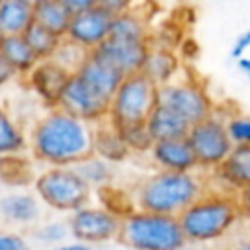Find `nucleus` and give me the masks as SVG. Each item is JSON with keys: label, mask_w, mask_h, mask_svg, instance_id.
<instances>
[{"label": "nucleus", "mask_w": 250, "mask_h": 250, "mask_svg": "<svg viewBox=\"0 0 250 250\" xmlns=\"http://www.w3.org/2000/svg\"><path fill=\"white\" fill-rule=\"evenodd\" d=\"M94 125L55 107L35 119L27 131L29 156L47 166H76L92 154Z\"/></svg>", "instance_id": "f257e3e1"}, {"label": "nucleus", "mask_w": 250, "mask_h": 250, "mask_svg": "<svg viewBox=\"0 0 250 250\" xmlns=\"http://www.w3.org/2000/svg\"><path fill=\"white\" fill-rule=\"evenodd\" d=\"M188 244L209 246L229 238L244 223L236 197L207 188L188 209L178 215Z\"/></svg>", "instance_id": "f03ea898"}, {"label": "nucleus", "mask_w": 250, "mask_h": 250, "mask_svg": "<svg viewBox=\"0 0 250 250\" xmlns=\"http://www.w3.org/2000/svg\"><path fill=\"white\" fill-rule=\"evenodd\" d=\"M207 189L201 172H164L154 170L141 178L131 193L135 207L148 213L178 217Z\"/></svg>", "instance_id": "7ed1b4c3"}, {"label": "nucleus", "mask_w": 250, "mask_h": 250, "mask_svg": "<svg viewBox=\"0 0 250 250\" xmlns=\"http://www.w3.org/2000/svg\"><path fill=\"white\" fill-rule=\"evenodd\" d=\"M117 242L131 250H180L188 244L178 217L141 209L121 219Z\"/></svg>", "instance_id": "20e7f679"}, {"label": "nucleus", "mask_w": 250, "mask_h": 250, "mask_svg": "<svg viewBox=\"0 0 250 250\" xmlns=\"http://www.w3.org/2000/svg\"><path fill=\"white\" fill-rule=\"evenodd\" d=\"M33 193L43 207L70 215L92 201L94 189L82 180L74 166H47L41 168L33 180Z\"/></svg>", "instance_id": "39448f33"}, {"label": "nucleus", "mask_w": 250, "mask_h": 250, "mask_svg": "<svg viewBox=\"0 0 250 250\" xmlns=\"http://www.w3.org/2000/svg\"><path fill=\"white\" fill-rule=\"evenodd\" d=\"M158 104V86H154L141 72L129 74L117 86L109 100L107 121L113 127L145 123Z\"/></svg>", "instance_id": "423d86ee"}, {"label": "nucleus", "mask_w": 250, "mask_h": 250, "mask_svg": "<svg viewBox=\"0 0 250 250\" xmlns=\"http://www.w3.org/2000/svg\"><path fill=\"white\" fill-rule=\"evenodd\" d=\"M186 141L189 143V148L197 162V170L203 176L217 170L232 150V143L229 139L225 119L217 111L189 125Z\"/></svg>", "instance_id": "0eeeda50"}, {"label": "nucleus", "mask_w": 250, "mask_h": 250, "mask_svg": "<svg viewBox=\"0 0 250 250\" xmlns=\"http://www.w3.org/2000/svg\"><path fill=\"white\" fill-rule=\"evenodd\" d=\"M158 104L174 109L189 125L209 117L217 105L207 86L191 76H178L176 80L158 86Z\"/></svg>", "instance_id": "6e6552de"}, {"label": "nucleus", "mask_w": 250, "mask_h": 250, "mask_svg": "<svg viewBox=\"0 0 250 250\" xmlns=\"http://www.w3.org/2000/svg\"><path fill=\"white\" fill-rule=\"evenodd\" d=\"M66 223H68L70 238L90 246L117 240L119 229H121V219L117 215H113L105 207L92 201L72 211Z\"/></svg>", "instance_id": "1a4fd4ad"}, {"label": "nucleus", "mask_w": 250, "mask_h": 250, "mask_svg": "<svg viewBox=\"0 0 250 250\" xmlns=\"http://www.w3.org/2000/svg\"><path fill=\"white\" fill-rule=\"evenodd\" d=\"M59 109L66 111L72 117H78L90 125H98L107 119L109 100L98 94L92 86H88L78 74H70L61 100Z\"/></svg>", "instance_id": "9d476101"}, {"label": "nucleus", "mask_w": 250, "mask_h": 250, "mask_svg": "<svg viewBox=\"0 0 250 250\" xmlns=\"http://www.w3.org/2000/svg\"><path fill=\"white\" fill-rule=\"evenodd\" d=\"M68 78L70 72L51 59V61H39L23 80L27 88L35 94V98L45 105V109H55L59 107L61 94Z\"/></svg>", "instance_id": "9b49d317"}, {"label": "nucleus", "mask_w": 250, "mask_h": 250, "mask_svg": "<svg viewBox=\"0 0 250 250\" xmlns=\"http://www.w3.org/2000/svg\"><path fill=\"white\" fill-rule=\"evenodd\" d=\"M207 178V188L236 195L250 186V146H232L225 162Z\"/></svg>", "instance_id": "f8f14e48"}, {"label": "nucleus", "mask_w": 250, "mask_h": 250, "mask_svg": "<svg viewBox=\"0 0 250 250\" xmlns=\"http://www.w3.org/2000/svg\"><path fill=\"white\" fill-rule=\"evenodd\" d=\"M111 21H113V18L96 6L88 12L72 16L64 39L76 43L78 47H82L88 53L96 51L109 37Z\"/></svg>", "instance_id": "ddd939ff"}, {"label": "nucleus", "mask_w": 250, "mask_h": 250, "mask_svg": "<svg viewBox=\"0 0 250 250\" xmlns=\"http://www.w3.org/2000/svg\"><path fill=\"white\" fill-rule=\"evenodd\" d=\"M148 47H150V41H125V39L107 37L96 49V53L104 61H107L111 66H115L123 76H129V74L141 72Z\"/></svg>", "instance_id": "4468645a"}, {"label": "nucleus", "mask_w": 250, "mask_h": 250, "mask_svg": "<svg viewBox=\"0 0 250 250\" xmlns=\"http://www.w3.org/2000/svg\"><path fill=\"white\" fill-rule=\"evenodd\" d=\"M43 217V203L33 189H10L0 195V219L14 227H35Z\"/></svg>", "instance_id": "2eb2a0df"}, {"label": "nucleus", "mask_w": 250, "mask_h": 250, "mask_svg": "<svg viewBox=\"0 0 250 250\" xmlns=\"http://www.w3.org/2000/svg\"><path fill=\"white\" fill-rule=\"evenodd\" d=\"M156 170L164 172H199L195 156L186 139L154 141L146 154Z\"/></svg>", "instance_id": "dca6fc26"}, {"label": "nucleus", "mask_w": 250, "mask_h": 250, "mask_svg": "<svg viewBox=\"0 0 250 250\" xmlns=\"http://www.w3.org/2000/svg\"><path fill=\"white\" fill-rule=\"evenodd\" d=\"M74 74H78L88 86H92L98 94H102L107 100H111L113 92L125 78L115 66H111L107 61H104L96 51H90L86 55L84 62L80 64V68Z\"/></svg>", "instance_id": "f3484780"}, {"label": "nucleus", "mask_w": 250, "mask_h": 250, "mask_svg": "<svg viewBox=\"0 0 250 250\" xmlns=\"http://www.w3.org/2000/svg\"><path fill=\"white\" fill-rule=\"evenodd\" d=\"M141 74L148 78L154 86H164L182 76V61L172 47L150 43Z\"/></svg>", "instance_id": "a211bd4d"}, {"label": "nucleus", "mask_w": 250, "mask_h": 250, "mask_svg": "<svg viewBox=\"0 0 250 250\" xmlns=\"http://www.w3.org/2000/svg\"><path fill=\"white\" fill-rule=\"evenodd\" d=\"M92 154L100 156L102 160L117 166L123 164L131 152L125 145V141L121 139L119 131L105 119L98 125H94V133H92Z\"/></svg>", "instance_id": "6ab92c4d"}, {"label": "nucleus", "mask_w": 250, "mask_h": 250, "mask_svg": "<svg viewBox=\"0 0 250 250\" xmlns=\"http://www.w3.org/2000/svg\"><path fill=\"white\" fill-rule=\"evenodd\" d=\"M35 164L37 162L29 156V152L0 156V186L10 189H27L33 186L37 176Z\"/></svg>", "instance_id": "aec40b11"}, {"label": "nucleus", "mask_w": 250, "mask_h": 250, "mask_svg": "<svg viewBox=\"0 0 250 250\" xmlns=\"http://www.w3.org/2000/svg\"><path fill=\"white\" fill-rule=\"evenodd\" d=\"M148 135L152 141H170V139H186L189 131V123L178 115L174 109L166 107L164 104H156L150 115L145 121Z\"/></svg>", "instance_id": "412c9836"}, {"label": "nucleus", "mask_w": 250, "mask_h": 250, "mask_svg": "<svg viewBox=\"0 0 250 250\" xmlns=\"http://www.w3.org/2000/svg\"><path fill=\"white\" fill-rule=\"evenodd\" d=\"M0 55L18 72V78H25L39 62V59L35 57V53L31 51L23 35H6L0 47Z\"/></svg>", "instance_id": "4be33fe9"}, {"label": "nucleus", "mask_w": 250, "mask_h": 250, "mask_svg": "<svg viewBox=\"0 0 250 250\" xmlns=\"http://www.w3.org/2000/svg\"><path fill=\"white\" fill-rule=\"evenodd\" d=\"M33 23V6L23 0H2L0 4V31L6 35H23Z\"/></svg>", "instance_id": "5701e85b"}, {"label": "nucleus", "mask_w": 250, "mask_h": 250, "mask_svg": "<svg viewBox=\"0 0 250 250\" xmlns=\"http://www.w3.org/2000/svg\"><path fill=\"white\" fill-rule=\"evenodd\" d=\"M70 20H72V14L66 10L62 0H43L33 8V21L59 37L66 35Z\"/></svg>", "instance_id": "b1692460"}, {"label": "nucleus", "mask_w": 250, "mask_h": 250, "mask_svg": "<svg viewBox=\"0 0 250 250\" xmlns=\"http://www.w3.org/2000/svg\"><path fill=\"white\" fill-rule=\"evenodd\" d=\"M109 37L113 39H125V41H150V27L146 20L133 8L111 21Z\"/></svg>", "instance_id": "393cba45"}, {"label": "nucleus", "mask_w": 250, "mask_h": 250, "mask_svg": "<svg viewBox=\"0 0 250 250\" xmlns=\"http://www.w3.org/2000/svg\"><path fill=\"white\" fill-rule=\"evenodd\" d=\"M27 152V131L0 105V156Z\"/></svg>", "instance_id": "a878e982"}, {"label": "nucleus", "mask_w": 250, "mask_h": 250, "mask_svg": "<svg viewBox=\"0 0 250 250\" xmlns=\"http://www.w3.org/2000/svg\"><path fill=\"white\" fill-rule=\"evenodd\" d=\"M76 172L82 176V180L96 191V189H102L105 186H111L113 180H115V166L102 160L100 156L96 154H90L86 156L84 160H80L76 166Z\"/></svg>", "instance_id": "bb28decb"}, {"label": "nucleus", "mask_w": 250, "mask_h": 250, "mask_svg": "<svg viewBox=\"0 0 250 250\" xmlns=\"http://www.w3.org/2000/svg\"><path fill=\"white\" fill-rule=\"evenodd\" d=\"M96 203L105 207L107 211H111L113 215H117L119 219L127 217L129 213H133L137 207H135V201H133V193L131 189H125V188H119L115 184L111 186H105L102 189H96Z\"/></svg>", "instance_id": "cd10ccee"}, {"label": "nucleus", "mask_w": 250, "mask_h": 250, "mask_svg": "<svg viewBox=\"0 0 250 250\" xmlns=\"http://www.w3.org/2000/svg\"><path fill=\"white\" fill-rule=\"evenodd\" d=\"M23 39L27 41V45L31 47V51L35 53V57L39 61H51L62 41V37L51 33L49 29H45L39 23H31L25 31H23Z\"/></svg>", "instance_id": "c85d7f7f"}, {"label": "nucleus", "mask_w": 250, "mask_h": 250, "mask_svg": "<svg viewBox=\"0 0 250 250\" xmlns=\"http://www.w3.org/2000/svg\"><path fill=\"white\" fill-rule=\"evenodd\" d=\"M31 236H33V240H37L39 244H45L49 248L57 246L61 242H66V238L70 236L68 223L59 221V219H47V221L35 225Z\"/></svg>", "instance_id": "c756f323"}, {"label": "nucleus", "mask_w": 250, "mask_h": 250, "mask_svg": "<svg viewBox=\"0 0 250 250\" xmlns=\"http://www.w3.org/2000/svg\"><path fill=\"white\" fill-rule=\"evenodd\" d=\"M121 135V139L125 141L127 148L131 154H148L150 146H152V137L148 135V129L145 123H135V125H123V127H115Z\"/></svg>", "instance_id": "7c9ffc66"}, {"label": "nucleus", "mask_w": 250, "mask_h": 250, "mask_svg": "<svg viewBox=\"0 0 250 250\" xmlns=\"http://www.w3.org/2000/svg\"><path fill=\"white\" fill-rule=\"evenodd\" d=\"M227 133L232 146H250V115L234 109L227 119Z\"/></svg>", "instance_id": "2f4dec72"}, {"label": "nucleus", "mask_w": 250, "mask_h": 250, "mask_svg": "<svg viewBox=\"0 0 250 250\" xmlns=\"http://www.w3.org/2000/svg\"><path fill=\"white\" fill-rule=\"evenodd\" d=\"M86 55H88V51H84L76 43H72V41H68V39L62 37V41H61V45H59L53 61L59 62L62 68H66L70 74H74L80 68V64L84 62Z\"/></svg>", "instance_id": "473e14b6"}, {"label": "nucleus", "mask_w": 250, "mask_h": 250, "mask_svg": "<svg viewBox=\"0 0 250 250\" xmlns=\"http://www.w3.org/2000/svg\"><path fill=\"white\" fill-rule=\"evenodd\" d=\"M0 250H31V244L21 232L0 229Z\"/></svg>", "instance_id": "72a5a7b5"}, {"label": "nucleus", "mask_w": 250, "mask_h": 250, "mask_svg": "<svg viewBox=\"0 0 250 250\" xmlns=\"http://www.w3.org/2000/svg\"><path fill=\"white\" fill-rule=\"evenodd\" d=\"M133 2L135 0H98V8L104 10L111 18H117L125 12L133 10Z\"/></svg>", "instance_id": "f704fd0d"}, {"label": "nucleus", "mask_w": 250, "mask_h": 250, "mask_svg": "<svg viewBox=\"0 0 250 250\" xmlns=\"http://www.w3.org/2000/svg\"><path fill=\"white\" fill-rule=\"evenodd\" d=\"M248 55H250V29L236 35V39L232 41V47H230V57L234 61H238L242 57H248Z\"/></svg>", "instance_id": "c9c22d12"}, {"label": "nucleus", "mask_w": 250, "mask_h": 250, "mask_svg": "<svg viewBox=\"0 0 250 250\" xmlns=\"http://www.w3.org/2000/svg\"><path fill=\"white\" fill-rule=\"evenodd\" d=\"M62 4L66 6V10L76 16V14H82V12H88L92 8L98 6V0H62Z\"/></svg>", "instance_id": "e433bc0d"}, {"label": "nucleus", "mask_w": 250, "mask_h": 250, "mask_svg": "<svg viewBox=\"0 0 250 250\" xmlns=\"http://www.w3.org/2000/svg\"><path fill=\"white\" fill-rule=\"evenodd\" d=\"M18 78V72L12 68V64L0 55V88L8 86L10 82H14Z\"/></svg>", "instance_id": "4c0bfd02"}, {"label": "nucleus", "mask_w": 250, "mask_h": 250, "mask_svg": "<svg viewBox=\"0 0 250 250\" xmlns=\"http://www.w3.org/2000/svg\"><path fill=\"white\" fill-rule=\"evenodd\" d=\"M234 197H236V203H238V207H240L242 219L250 223V186H246L244 189H240Z\"/></svg>", "instance_id": "58836bf2"}, {"label": "nucleus", "mask_w": 250, "mask_h": 250, "mask_svg": "<svg viewBox=\"0 0 250 250\" xmlns=\"http://www.w3.org/2000/svg\"><path fill=\"white\" fill-rule=\"evenodd\" d=\"M47 250H96L94 246L90 244H84V242H78V240H66V242H61L57 246H51Z\"/></svg>", "instance_id": "ea45409f"}, {"label": "nucleus", "mask_w": 250, "mask_h": 250, "mask_svg": "<svg viewBox=\"0 0 250 250\" xmlns=\"http://www.w3.org/2000/svg\"><path fill=\"white\" fill-rule=\"evenodd\" d=\"M225 250H250V234H242L238 238H234Z\"/></svg>", "instance_id": "a19ab883"}, {"label": "nucleus", "mask_w": 250, "mask_h": 250, "mask_svg": "<svg viewBox=\"0 0 250 250\" xmlns=\"http://www.w3.org/2000/svg\"><path fill=\"white\" fill-rule=\"evenodd\" d=\"M236 62H238V68L242 70V74H244V76L250 80V55H248V57H242V59H238Z\"/></svg>", "instance_id": "79ce46f5"}, {"label": "nucleus", "mask_w": 250, "mask_h": 250, "mask_svg": "<svg viewBox=\"0 0 250 250\" xmlns=\"http://www.w3.org/2000/svg\"><path fill=\"white\" fill-rule=\"evenodd\" d=\"M180 250H201L199 246H195V244H184Z\"/></svg>", "instance_id": "37998d69"}, {"label": "nucleus", "mask_w": 250, "mask_h": 250, "mask_svg": "<svg viewBox=\"0 0 250 250\" xmlns=\"http://www.w3.org/2000/svg\"><path fill=\"white\" fill-rule=\"evenodd\" d=\"M23 2H27L29 6H33V8H35V6H37L39 2H43V0H23Z\"/></svg>", "instance_id": "c03bdc74"}, {"label": "nucleus", "mask_w": 250, "mask_h": 250, "mask_svg": "<svg viewBox=\"0 0 250 250\" xmlns=\"http://www.w3.org/2000/svg\"><path fill=\"white\" fill-rule=\"evenodd\" d=\"M2 41H4V33L0 31V47H2Z\"/></svg>", "instance_id": "a18cd8bd"}, {"label": "nucleus", "mask_w": 250, "mask_h": 250, "mask_svg": "<svg viewBox=\"0 0 250 250\" xmlns=\"http://www.w3.org/2000/svg\"><path fill=\"white\" fill-rule=\"evenodd\" d=\"M0 4H2V0H0Z\"/></svg>", "instance_id": "49530a36"}, {"label": "nucleus", "mask_w": 250, "mask_h": 250, "mask_svg": "<svg viewBox=\"0 0 250 250\" xmlns=\"http://www.w3.org/2000/svg\"><path fill=\"white\" fill-rule=\"evenodd\" d=\"M248 234H250V230H248Z\"/></svg>", "instance_id": "de8ad7c7"}]
</instances>
